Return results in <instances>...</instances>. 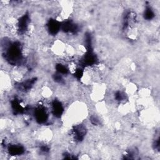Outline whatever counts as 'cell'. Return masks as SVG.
<instances>
[{"label":"cell","instance_id":"1","mask_svg":"<svg viewBox=\"0 0 160 160\" xmlns=\"http://www.w3.org/2000/svg\"><path fill=\"white\" fill-rule=\"evenodd\" d=\"M87 129L83 124H79L74 125L72 129V136L74 141L81 142L85 138Z\"/></svg>","mask_w":160,"mask_h":160},{"label":"cell","instance_id":"2","mask_svg":"<svg viewBox=\"0 0 160 160\" xmlns=\"http://www.w3.org/2000/svg\"><path fill=\"white\" fill-rule=\"evenodd\" d=\"M64 107L60 101L54 100L51 104V111L56 118H61L64 112Z\"/></svg>","mask_w":160,"mask_h":160},{"label":"cell","instance_id":"3","mask_svg":"<svg viewBox=\"0 0 160 160\" xmlns=\"http://www.w3.org/2000/svg\"><path fill=\"white\" fill-rule=\"evenodd\" d=\"M8 152L11 156H20L24 153V146L18 144H11L8 147Z\"/></svg>","mask_w":160,"mask_h":160},{"label":"cell","instance_id":"4","mask_svg":"<svg viewBox=\"0 0 160 160\" xmlns=\"http://www.w3.org/2000/svg\"><path fill=\"white\" fill-rule=\"evenodd\" d=\"M61 23L58 21V20L55 19H51L47 24L48 31H49V34H51L52 35L56 34L61 29Z\"/></svg>","mask_w":160,"mask_h":160},{"label":"cell","instance_id":"5","mask_svg":"<svg viewBox=\"0 0 160 160\" xmlns=\"http://www.w3.org/2000/svg\"><path fill=\"white\" fill-rule=\"evenodd\" d=\"M144 18L146 20H151L154 18V12L151 7L147 6L144 9Z\"/></svg>","mask_w":160,"mask_h":160}]
</instances>
